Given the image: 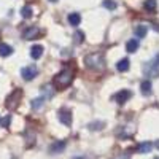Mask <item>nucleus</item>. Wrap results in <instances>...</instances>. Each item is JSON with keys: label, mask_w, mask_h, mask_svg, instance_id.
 <instances>
[{"label": "nucleus", "mask_w": 159, "mask_h": 159, "mask_svg": "<svg viewBox=\"0 0 159 159\" xmlns=\"http://www.w3.org/2000/svg\"><path fill=\"white\" fill-rule=\"evenodd\" d=\"M84 65L94 72H102L105 69V61L100 52H91L84 57Z\"/></svg>", "instance_id": "obj_2"}, {"label": "nucleus", "mask_w": 159, "mask_h": 159, "mask_svg": "<svg viewBox=\"0 0 159 159\" xmlns=\"http://www.w3.org/2000/svg\"><path fill=\"white\" fill-rule=\"evenodd\" d=\"M134 32H135V37H137V38H143L145 35H147V32H148V25H145V24L135 25Z\"/></svg>", "instance_id": "obj_10"}, {"label": "nucleus", "mask_w": 159, "mask_h": 159, "mask_svg": "<svg viewBox=\"0 0 159 159\" xmlns=\"http://www.w3.org/2000/svg\"><path fill=\"white\" fill-rule=\"evenodd\" d=\"M51 2H57V0H51Z\"/></svg>", "instance_id": "obj_28"}, {"label": "nucleus", "mask_w": 159, "mask_h": 159, "mask_svg": "<svg viewBox=\"0 0 159 159\" xmlns=\"http://www.w3.org/2000/svg\"><path fill=\"white\" fill-rule=\"evenodd\" d=\"M151 148H153V145H151L150 142H143V143H140V145H139V153H142V154L150 153V151H151Z\"/></svg>", "instance_id": "obj_17"}, {"label": "nucleus", "mask_w": 159, "mask_h": 159, "mask_svg": "<svg viewBox=\"0 0 159 159\" xmlns=\"http://www.w3.org/2000/svg\"><path fill=\"white\" fill-rule=\"evenodd\" d=\"M116 159H129V156H119V157H116Z\"/></svg>", "instance_id": "obj_26"}, {"label": "nucleus", "mask_w": 159, "mask_h": 159, "mask_svg": "<svg viewBox=\"0 0 159 159\" xmlns=\"http://www.w3.org/2000/svg\"><path fill=\"white\" fill-rule=\"evenodd\" d=\"M57 118L64 126H72V111L69 108H61L57 111Z\"/></svg>", "instance_id": "obj_4"}, {"label": "nucleus", "mask_w": 159, "mask_h": 159, "mask_svg": "<svg viewBox=\"0 0 159 159\" xmlns=\"http://www.w3.org/2000/svg\"><path fill=\"white\" fill-rule=\"evenodd\" d=\"M132 97V92L129 91V89H123V91H119V92H116V94L113 96V99L119 103V105H123V103H126L129 99Z\"/></svg>", "instance_id": "obj_6"}, {"label": "nucleus", "mask_w": 159, "mask_h": 159, "mask_svg": "<svg viewBox=\"0 0 159 159\" xmlns=\"http://www.w3.org/2000/svg\"><path fill=\"white\" fill-rule=\"evenodd\" d=\"M38 35H40V29L35 27V25H32V27H29V29H25L24 34H22V37H24L25 40H34V38H37Z\"/></svg>", "instance_id": "obj_7"}, {"label": "nucleus", "mask_w": 159, "mask_h": 159, "mask_svg": "<svg viewBox=\"0 0 159 159\" xmlns=\"http://www.w3.org/2000/svg\"><path fill=\"white\" fill-rule=\"evenodd\" d=\"M102 126H103V123H92V124H89V129L91 130H100Z\"/></svg>", "instance_id": "obj_23"}, {"label": "nucleus", "mask_w": 159, "mask_h": 159, "mask_svg": "<svg viewBox=\"0 0 159 159\" xmlns=\"http://www.w3.org/2000/svg\"><path fill=\"white\" fill-rule=\"evenodd\" d=\"M67 19H69V24H70V25H73V27L80 25V22H81V16H80L78 13H70Z\"/></svg>", "instance_id": "obj_12"}, {"label": "nucleus", "mask_w": 159, "mask_h": 159, "mask_svg": "<svg viewBox=\"0 0 159 159\" xmlns=\"http://www.w3.org/2000/svg\"><path fill=\"white\" fill-rule=\"evenodd\" d=\"M143 72H145V73H148V76H156V75L159 73L157 65H156L154 62H150L148 65H145V67H143Z\"/></svg>", "instance_id": "obj_8"}, {"label": "nucleus", "mask_w": 159, "mask_h": 159, "mask_svg": "<svg viewBox=\"0 0 159 159\" xmlns=\"http://www.w3.org/2000/svg\"><path fill=\"white\" fill-rule=\"evenodd\" d=\"M21 15H22V18L29 19V18L32 16V8H30V7H24V8L21 10Z\"/></svg>", "instance_id": "obj_20"}, {"label": "nucleus", "mask_w": 159, "mask_h": 159, "mask_svg": "<svg viewBox=\"0 0 159 159\" xmlns=\"http://www.w3.org/2000/svg\"><path fill=\"white\" fill-rule=\"evenodd\" d=\"M21 97H22V91L21 89H15L11 92V94L7 97V108H10V110H15L18 105H19V102H21Z\"/></svg>", "instance_id": "obj_3"}, {"label": "nucleus", "mask_w": 159, "mask_h": 159, "mask_svg": "<svg viewBox=\"0 0 159 159\" xmlns=\"http://www.w3.org/2000/svg\"><path fill=\"white\" fill-rule=\"evenodd\" d=\"M43 54V46L42 45H34L30 48V57L32 59H40Z\"/></svg>", "instance_id": "obj_9"}, {"label": "nucleus", "mask_w": 159, "mask_h": 159, "mask_svg": "<svg viewBox=\"0 0 159 159\" xmlns=\"http://www.w3.org/2000/svg\"><path fill=\"white\" fill-rule=\"evenodd\" d=\"M73 81V72L69 69H64L62 72H59L54 78H52V84H54L56 89L64 91L65 88H69Z\"/></svg>", "instance_id": "obj_1"}, {"label": "nucleus", "mask_w": 159, "mask_h": 159, "mask_svg": "<svg viewBox=\"0 0 159 159\" xmlns=\"http://www.w3.org/2000/svg\"><path fill=\"white\" fill-rule=\"evenodd\" d=\"M143 8L147 10V11H154L157 8V0H145Z\"/></svg>", "instance_id": "obj_16"}, {"label": "nucleus", "mask_w": 159, "mask_h": 159, "mask_svg": "<svg viewBox=\"0 0 159 159\" xmlns=\"http://www.w3.org/2000/svg\"><path fill=\"white\" fill-rule=\"evenodd\" d=\"M116 69L119 70V72H127L129 70V59H121L118 64H116Z\"/></svg>", "instance_id": "obj_15"}, {"label": "nucleus", "mask_w": 159, "mask_h": 159, "mask_svg": "<svg viewBox=\"0 0 159 159\" xmlns=\"http://www.w3.org/2000/svg\"><path fill=\"white\" fill-rule=\"evenodd\" d=\"M139 46H140L139 40L132 38V40H129V42H127V45H126V49H127V52H135V51L139 49Z\"/></svg>", "instance_id": "obj_13"}, {"label": "nucleus", "mask_w": 159, "mask_h": 159, "mask_svg": "<svg viewBox=\"0 0 159 159\" xmlns=\"http://www.w3.org/2000/svg\"><path fill=\"white\" fill-rule=\"evenodd\" d=\"M103 7L107 8V10H115L116 8V3L111 2V0H103Z\"/></svg>", "instance_id": "obj_21"}, {"label": "nucleus", "mask_w": 159, "mask_h": 159, "mask_svg": "<svg viewBox=\"0 0 159 159\" xmlns=\"http://www.w3.org/2000/svg\"><path fill=\"white\" fill-rule=\"evenodd\" d=\"M153 62H154V64L157 65V67H159V54H157V56L154 57V61H153Z\"/></svg>", "instance_id": "obj_25"}, {"label": "nucleus", "mask_w": 159, "mask_h": 159, "mask_svg": "<svg viewBox=\"0 0 159 159\" xmlns=\"http://www.w3.org/2000/svg\"><path fill=\"white\" fill-rule=\"evenodd\" d=\"M65 148V142H56L54 145L51 147V153H59Z\"/></svg>", "instance_id": "obj_18"}, {"label": "nucleus", "mask_w": 159, "mask_h": 159, "mask_svg": "<svg viewBox=\"0 0 159 159\" xmlns=\"http://www.w3.org/2000/svg\"><path fill=\"white\" fill-rule=\"evenodd\" d=\"M140 89H142L143 96H150L151 94V81L150 80H143L142 84H140Z\"/></svg>", "instance_id": "obj_11"}, {"label": "nucleus", "mask_w": 159, "mask_h": 159, "mask_svg": "<svg viewBox=\"0 0 159 159\" xmlns=\"http://www.w3.org/2000/svg\"><path fill=\"white\" fill-rule=\"evenodd\" d=\"M38 73V69L35 67V65H27V67H24L21 70V76L25 80V81H30V80H34Z\"/></svg>", "instance_id": "obj_5"}, {"label": "nucleus", "mask_w": 159, "mask_h": 159, "mask_svg": "<svg viewBox=\"0 0 159 159\" xmlns=\"http://www.w3.org/2000/svg\"><path fill=\"white\" fill-rule=\"evenodd\" d=\"M83 38H84V34H83V32H80V30L75 32V42H76V43H81Z\"/></svg>", "instance_id": "obj_22"}, {"label": "nucleus", "mask_w": 159, "mask_h": 159, "mask_svg": "<svg viewBox=\"0 0 159 159\" xmlns=\"http://www.w3.org/2000/svg\"><path fill=\"white\" fill-rule=\"evenodd\" d=\"M154 159H159V156H156V157H154Z\"/></svg>", "instance_id": "obj_29"}, {"label": "nucleus", "mask_w": 159, "mask_h": 159, "mask_svg": "<svg viewBox=\"0 0 159 159\" xmlns=\"http://www.w3.org/2000/svg\"><path fill=\"white\" fill-rule=\"evenodd\" d=\"M11 52H13V48L7 43H0V56L2 57H8L11 56Z\"/></svg>", "instance_id": "obj_14"}, {"label": "nucleus", "mask_w": 159, "mask_h": 159, "mask_svg": "<svg viewBox=\"0 0 159 159\" xmlns=\"http://www.w3.org/2000/svg\"><path fill=\"white\" fill-rule=\"evenodd\" d=\"M10 123H11V116H10V115H7V116L2 119V126H3V127H8V126H10Z\"/></svg>", "instance_id": "obj_24"}, {"label": "nucleus", "mask_w": 159, "mask_h": 159, "mask_svg": "<svg viewBox=\"0 0 159 159\" xmlns=\"http://www.w3.org/2000/svg\"><path fill=\"white\" fill-rule=\"evenodd\" d=\"M156 148H159V142H156Z\"/></svg>", "instance_id": "obj_27"}, {"label": "nucleus", "mask_w": 159, "mask_h": 159, "mask_svg": "<svg viewBox=\"0 0 159 159\" xmlns=\"http://www.w3.org/2000/svg\"><path fill=\"white\" fill-rule=\"evenodd\" d=\"M43 103H45V97L34 99V100H32V108H34V110H38L40 107H43Z\"/></svg>", "instance_id": "obj_19"}]
</instances>
